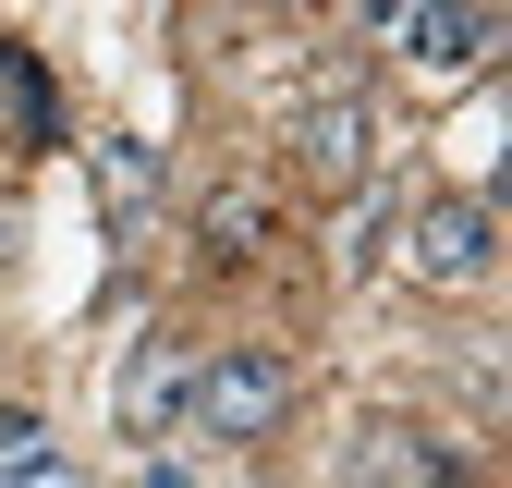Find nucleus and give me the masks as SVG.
Here are the masks:
<instances>
[{"label":"nucleus","instance_id":"nucleus-3","mask_svg":"<svg viewBox=\"0 0 512 488\" xmlns=\"http://www.w3.org/2000/svg\"><path fill=\"white\" fill-rule=\"evenodd\" d=\"M366 159H378V122H366L354 86H330V98H305V110H293V171L317 183V196H354Z\"/></svg>","mask_w":512,"mask_h":488},{"label":"nucleus","instance_id":"nucleus-10","mask_svg":"<svg viewBox=\"0 0 512 488\" xmlns=\"http://www.w3.org/2000/svg\"><path fill=\"white\" fill-rule=\"evenodd\" d=\"M415 13H427V0H366V37H378V49H391V37H403Z\"/></svg>","mask_w":512,"mask_h":488},{"label":"nucleus","instance_id":"nucleus-4","mask_svg":"<svg viewBox=\"0 0 512 488\" xmlns=\"http://www.w3.org/2000/svg\"><path fill=\"white\" fill-rule=\"evenodd\" d=\"M488 49H500V13H488V0H427V13L391 37V61H403V74H427V86H464Z\"/></svg>","mask_w":512,"mask_h":488},{"label":"nucleus","instance_id":"nucleus-6","mask_svg":"<svg viewBox=\"0 0 512 488\" xmlns=\"http://www.w3.org/2000/svg\"><path fill=\"white\" fill-rule=\"evenodd\" d=\"M354 488H464V452L427 427H366L354 440Z\"/></svg>","mask_w":512,"mask_h":488},{"label":"nucleus","instance_id":"nucleus-2","mask_svg":"<svg viewBox=\"0 0 512 488\" xmlns=\"http://www.w3.org/2000/svg\"><path fill=\"white\" fill-rule=\"evenodd\" d=\"M403 269H415L427 293H476V281L500 269V220H488V196H427V208L403 220Z\"/></svg>","mask_w":512,"mask_h":488},{"label":"nucleus","instance_id":"nucleus-1","mask_svg":"<svg viewBox=\"0 0 512 488\" xmlns=\"http://www.w3.org/2000/svg\"><path fill=\"white\" fill-rule=\"evenodd\" d=\"M293 415V354H269V342H220V354H196V391H183V427L196 440H269V427Z\"/></svg>","mask_w":512,"mask_h":488},{"label":"nucleus","instance_id":"nucleus-5","mask_svg":"<svg viewBox=\"0 0 512 488\" xmlns=\"http://www.w3.org/2000/svg\"><path fill=\"white\" fill-rule=\"evenodd\" d=\"M183 391H196V342H135V366H122V391H110L122 440H171V427H183Z\"/></svg>","mask_w":512,"mask_h":488},{"label":"nucleus","instance_id":"nucleus-7","mask_svg":"<svg viewBox=\"0 0 512 488\" xmlns=\"http://www.w3.org/2000/svg\"><path fill=\"white\" fill-rule=\"evenodd\" d=\"M86 171H98V208H110L122 232H135V220L159 208V147H135V135H110V147H98Z\"/></svg>","mask_w":512,"mask_h":488},{"label":"nucleus","instance_id":"nucleus-9","mask_svg":"<svg viewBox=\"0 0 512 488\" xmlns=\"http://www.w3.org/2000/svg\"><path fill=\"white\" fill-rule=\"evenodd\" d=\"M208 244L220 257H256V244H269V196H256V183H220L208 196Z\"/></svg>","mask_w":512,"mask_h":488},{"label":"nucleus","instance_id":"nucleus-8","mask_svg":"<svg viewBox=\"0 0 512 488\" xmlns=\"http://www.w3.org/2000/svg\"><path fill=\"white\" fill-rule=\"evenodd\" d=\"M0 488H86V476L49 452V427H37V415H13V403H0Z\"/></svg>","mask_w":512,"mask_h":488}]
</instances>
